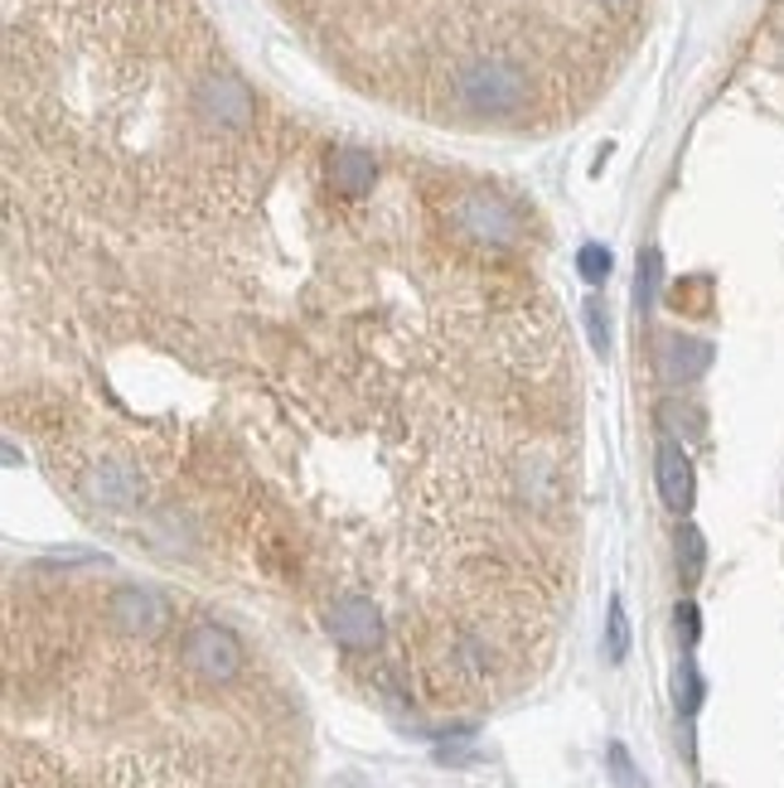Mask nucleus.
<instances>
[{"instance_id":"2","label":"nucleus","mask_w":784,"mask_h":788,"mask_svg":"<svg viewBox=\"0 0 784 788\" xmlns=\"http://www.w3.org/2000/svg\"><path fill=\"white\" fill-rule=\"evenodd\" d=\"M330 633H334L339 649H349V653L378 649V643H383V609L373 605L368 595H344V599H334V609H330Z\"/></svg>"},{"instance_id":"11","label":"nucleus","mask_w":784,"mask_h":788,"mask_svg":"<svg viewBox=\"0 0 784 788\" xmlns=\"http://www.w3.org/2000/svg\"><path fill=\"white\" fill-rule=\"evenodd\" d=\"M577 272L587 276V281H605V276H611V252H605V247H595V242H587L577 252Z\"/></svg>"},{"instance_id":"1","label":"nucleus","mask_w":784,"mask_h":788,"mask_svg":"<svg viewBox=\"0 0 784 788\" xmlns=\"http://www.w3.org/2000/svg\"><path fill=\"white\" fill-rule=\"evenodd\" d=\"M180 663L190 667L198 682L232 687V682L248 677V643L228 625H218V619H198V625L180 633Z\"/></svg>"},{"instance_id":"3","label":"nucleus","mask_w":784,"mask_h":788,"mask_svg":"<svg viewBox=\"0 0 784 788\" xmlns=\"http://www.w3.org/2000/svg\"><path fill=\"white\" fill-rule=\"evenodd\" d=\"M330 180L344 198H364L378 184V160L359 146H334L330 150Z\"/></svg>"},{"instance_id":"8","label":"nucleus","mask_w":784,"mask_h":788,"mask_svg":"<svg viewBox=\"0 0 784 788\" xmlns=\"http://www.w3.org/2000/svg\"><path fill=\"white\" fill-rule=\"evenodd\" d=\"M605 653H611L615 663L629 653V619H625V605H620V599H611V619H605Z\"/></svg>"},{"instance_id":"10","label":"nucleus","mask_w":784,"mask_h":788,"mask_svg":"<svg viewBox=\"0 0 784 788\" xmlns=\"http://www.w3.org/2000/svg\"><path fill=\"white\" fill-rule=\"evenodd\" d=\"M697 707H702V677L693 663H683V673H678V711L697 716Z\"/></svg>"},{"instance_id":"4","label":"nucleus","mask_w":784,"mask_h":788,"mask_svg":"<svg viewBox=\"0 0 784 788\" xmlns=\"http://www.w3.org/2000/svg\"><path fill=\"white\" fill-rule=\"evenodd\" d=\"M659 493L673 513H688L693 509V465H688L683 445L678 441H663L659 445Z\"/></svg>"},{"instance_id":"13","label":"nucleus","mask_w":784,"mask_h":788,"mask_svg":"<svg viewBox=\"0 0 784 788\" xmlns=\"http://www.w3.org/2000/svg\"><path fill=\"white\" fill-rule=\"evenodd\" d=\"M678 633H683V643H688V649L697 643L702 619H697V605H693V599H683V605H678Z\"/></svg>"},{"instance_id":"5","label":"nucleus","mask_w":784,"mask_h":788,"mask_svg":"<svg viewBox=\"0 0 784 788\" xmlns=\"http://www.w3.org/2000/svg\"><path fill=\"white\" fill-rule=\"evenodd\" d=\"M461 222L470 232H479V238H489V242H504L513 238V214L499 198H489V194H470V198H461Z\"/></svg>"},{"instance_id":"6","label":"nucleus","mask_w":784,"mask_h":788,"mask_svg":"<svg viewBox=\"0 0 784 788\" xmlns=\"http://www.w3.org/2000/svg\"><path fill=\"white\" fill-rule=\"evenodd\" d=\"M707 363H712V349L688 334H673L669 344L659 349V373H669V378H697Z\"/></svg>"},{"instance_id":"7","label":"nucleus","mask_w":784,"mask_h":788,"mask_svg":"<svg viewBox=\"0 0 784 788\" xmlns=\"http://www.w3.org/2000/svg\"><path fill=\"white\" fill-rule=\"evenodd\" d=\"M702 561H707L702 533H697V527H683V533H678V571H683V581H697Z\"/></svg>"},{"instance_id":"12","label":"nucleus","mask_w":784,"mask_h":788,"mask_svg":"<svg viewBox=\"0 0 784 788\" xmlns=\"http://www.w3.org/2000/svg\"><path fill=\"white\" fill-rule=\"evenodd\" d=\"M587 329H591L595 354H605V344H611V315H605L601 296H591V300H587Z\"/></svg>"},{"instance_id":"14","label":"nucleus","mask_w":784,"mask_h":788,"mask_svg":"<svg viewBox=\"0 0 784 788\" xmlns=\"http://www.w3.org/2000/svg\"><path fill=\"white\" fill-rule=\"evenodd\" d=\"M611 764H615V774H620V784H625V788H639V774H635V764H629V755H625V745H611Z\"/></svg>"},{"instance_id":"9","label":"nucleus","mask_w":784,"mask_h":788,"mask_svg":"<svg viewBox=\"0 0 784 788\" xmlns=\"http://www.w3.org/2000/svg\"><path fill=\"white\" fill-rule=\"evenodd\" d=\"M659 276H663V256L649 247V252L639 256V310H649V305L659 300Z\"/></svg>"}]
</instances>
